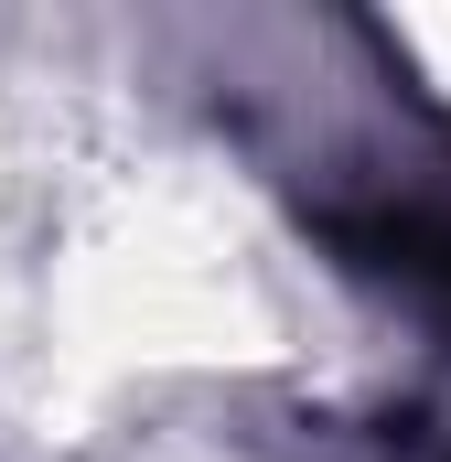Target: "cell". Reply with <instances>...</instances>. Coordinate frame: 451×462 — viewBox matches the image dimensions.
<instances>
[{
  "instance_id": "obj_1",
  "label": "cell",
  "mask_w": 451,
  "mask_h": 462,
  "mask_svg": "<svg viewBox=\"0 0 451 462\" xmlns=\"http://www.w3.org/2000/svg\"><path fill=\"white\" fill-rule=\"evenodd\" d=\"M312 226L334 236L344 269H365V280L430 301L451 323V194H365V205H323Z\"/></svg>"
}]
</instances>
